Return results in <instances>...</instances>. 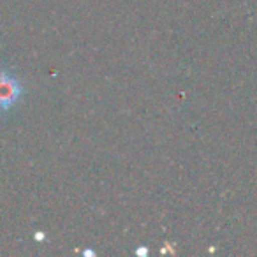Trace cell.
Here are the masks:
<instances>
[{"instance_id": "3957f363", "label": "cell", "mask_w": 257, "mask_h": 257, "mask_svg": "<svg viewBox=\"0 0 257 257\" xmlns=\"http://www.w3.org/2000/svg\"><path fill=\"white\" fill-rule=\"evenodd\" d=\"M36 239H41V241H43V239H44V234H43V232H37V234H36Z\"/></svg>"}, {"instance_id": "7a4b0ae2", "label": "cell", "mask_w": 257, "mask_h": 257, "mask_svg": "<svg viewBox=\"0 0 257 257\" xmlns=\"http://www.w3.org/2000/svg\"><path fill=\"white\" fill-rule=\"evenodd\" d=\"M136 253H138V255H147V253H148V248H138V250H136Z\"/></svg>"}, {"instance_id": "6da1fadb", "label": "cell", "mask_w": 257, "mask_h": 257, "mask_svg": "<svg viewBox=\"0 0 257 257\" xmlns=\"http://www.w3.org/2000/svg\"><path fill=\"white\" fill-rule=\"evenodd\" d=\"M23 95V86L11 72L0 71V109L9 111L20 97Z\"/></svg>"}]
</instances>
